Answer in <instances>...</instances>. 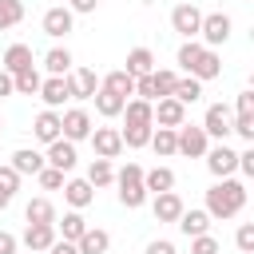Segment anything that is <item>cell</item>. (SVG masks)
<instances>
[{"mask_svg":"<svg viewBox=\"0 0 254 254\" xmlns=\"http://www.w3.org/2000/svg\"><path fill=\"white\" fill-rule=\"evenodd\" d=\"M242 206H246V187L238 179H218L206 190V214L210 218H234Z\"/></svg>","mask_w":254,"mask_h":254,"instance_id":"6da1fadb","label":"cell"},{"mask_svg":"<svg viewBox=\"0 0 254 254\" xmlns=\"http://www.w3.org/2000/svg\"><path fill=\"white\" fill-rule=\"evenodd\" d=\"M206 151H210V135H206L202 127H194V123H190V127H187V123H183V127H175V155L202 159Z\"/></svg>","mask_w":254,"mask_h":254,"instance_id":"7a4b0ae2","label":"cell"},{"mask_svg":"<svg viewBox=\"0 0 254 254\" xmlns=\"http://www.w3.org/2000/svg\"><path fill=\"white\" fill-rule=\"evenodd\" d=\"M198 36H202V48H218V44H226V40H230V16H226V12H210V16H202Z\"/></svg>","mask_w":254,"mask_h":254,"instance_id":"3957f363","label":"cell"},{"mask_svg":"<svg viewBox=\"0 0 254 254\" xmlns=\"http://www.w3.org/2000/svg\"><path fill=\"white\" fill-rule=\"evenodd\" d=\"M151 119L159 127H183L187 123V107L175 99V95H163L159 103H151Z\"/></svg>","mask_w":254,"mask_h":254,"instance_id":"277c9868","label":"cell"},{"mask_svg":"<svg viewBox=\"0 0 254 254\" xmlns=\"http://www.w3.org/2000/svg\"><path fill=\"white\" fill-rule=\"evenodd\" d=\"M60 135H64V139H71V143L87 139V135H91V115H87L83 107L64 111V115H60Z\"/></svg>","mask_w":254,"mask_h":254,"instance_id":"5b68a950","label":"cell"},{"mask_svg":"<svg viewBox=\"0 0 254 254\" xmlns=\"http://www.w3.org/2000/svg\"><path fill=\"white\" fill-rule=\"evenodd\" d=\"M64 79H67V95H71V99H91V95L99 91V79H95L91 67H75V71H67Z\"/></svg>","mask_w":254,"mask_h":254,"instance_id":"8992f818","label":"cell"},{"mask_svg":"<svg viewBox=\"0 0 254 254\" xmlns=\"http://www.w3.org/2000/svg\"><path fill=\"white\" fill-rule=\"evenodd\" d=\"M44 163L67 175V171L75 167V143H71V139H64V135H60V139H52V143H48V155H44Z\"/></svg>","mask_w":254,"mask_h":254,"instance_id":"52a82bcc","label":"cell"},{"mask_svg":"<svg viewBox=\"0 0 254 254\" xmlns=\"http://www.w3.org/2000/svg\"><path fill=\"white\" fill-rule=\"evenodd\" d=\"M206 167H210L214 179H230L238 171V151H230L226 143H218L214 151H206Z\"/></svg>","mask_w":254,"mask_h":254,"instance_id":"ba28073f","label":"cell"},{"mask_svg":"<svg viewBox=\"0 0 254 254\" xmlns=\"http://www.w3.org/2000/svg\"><path fill=\"white\" fill-rule=\"evenodd\" d=\"M198 24H202V12H198L194 4H179V8L171 12V28H175L179 36H187V40L198 36Z\"/></svg>","mask_w":254,"mask_h":254,"instance_id":"9c48e42d","label":"cell"},{"mask_svg":"<svg viewBox=\"0 0 254 254\" xmlns=\"http://www.w3.org/2000/svg\"><path fill=\"white\" fill-rule=\"evenodd\" d=\"M71 24H75V12H71V8H64V4L44 12V32H48L52 40H64V36L71 32Z\"/></svg>","mask_w":254,"mask_h":254,"instance_id":"30bf717a","label":"cell"},{"mask_svg":"<svg viewBox=\"0 0 254 254\" xmlns=\"http://www.w3.org/2000/svg\"><path fill=\"white\" fill-rule=\"evenodd\" d=\"M87 139H91V147H95V155H99V159H115V155L123 151V139H119V131H115V127H95Z\"/></svg>","mask_w":254,"mask_h":254,"instance_id":"8fae6325","label":"cell"},{"mask_svg":"<svg viewBox=\"0 0 254 254\" xmlns=\"http://www.w3.org/2000/svg\"><path fill=\"white\" fill-rule=\"evenodd\" d=\"M202 131L214 135V139H226L230 135V107L226 103H210L206 107V119H202Z\"/></svg>","mask_w":254,"mask_h":254,"instance_id":"7c38bea8","label":"cell"},{"mask_svg":"<svg viewBox=\"0 0 254 254\" xmlns=\"http://www.w3.org/2000/svg\"><path fill=\"white\" fill-rule=\"evenodd\" d=\"M32 135H36L40 143H52V139H60V111H56V107H44V111L32 119Z\"/></svg>","mask_w":254,"mask_h":254,"instance_id":"4fadbf2b","label":"cell"},{"mask_svg":"<svg viewBox=\"0 0 254 254\" xmlns=\"http://www.w3.org/2000/svg\"><path fill=\"white\" fill-rule=\"evenodd\" d=\"M52 242H56V222H28V230H24L28 250H48Z\"/></svg>","mask_w":254,"mask_h":254,"instance_id":"5bb4252c","label":"cell"},{"mask_svg":"<svg viewBox=\"0 0 254 254\" xmlns=\"http://www.w3.org/2000/svg\"><path fill=\"white\" fill-rule=\"evenodd\" d=\"M190 75H194V79H214V75H222V60H218V52H214V48H202L198 60L190 64Z\"/></svg>","mask_w":254,"mask_h":254,"instance_id":"9a60e30c","label":"cell"},{"mask_svg":"<svg viewBox=\"0 0 254 254\" xmlns=\"http://www.w3.org/2000/svg\"><path fill=\"white\" fill-rule=\"evenodd\" d=\"M36 95H40L48 107H64V99H71V95H67V79H64V75H48V79L40 83V91H36Z\"/></svg>","mask_w":254,"mask_h":254,"instance_id":"2e32d148","label":"cell"},{"mask_svg":"<svg viewBox=\"0 0 254 254\" xmlns=\"http://www.w3.org/2000/svg\"><path fill=\"white\" fill-rule=\"evenodd\" d=\"M64 198L71 202V210H83V206L95 198V187H91L87 179H67V183H64Z\"/></svg>","mask_w":254,"mask_h":254,"instance_id":"e0dca14e","label":"cell"},{"mask_svg":"<svg viewBox=\"0 0 254 254\" xmlns=\"http://www.w3.org/2000/svg\"><path fill=\"white\" fill-rule=\"evenodd\" d=\"M107 246H111V234H107V230H95V226H87V230L75 238V250H79V254H107Z\"/></svg>","mask_w":254,"mask_h":254,"instance_id":"ac0fdd59","label":"cell"},{"mask_svg":"<svg viewBox=\"0 0 254 254\" xmlns=\"http://www.w3.org/2000/svg\"><path fill=\"white\" fill-rule=\"evenodd\" d=\"M175 222H179V230H183L187 238H194V234H206V230H210V214H206V210H187V206H183V214H179Z\"/></svg>","mask_w":254,"mask_h":254,"instance_id":"d6986e66","label":"cell"},{"mask_svg":"<svg viewBox=\"0 0 254 254\" xmlns=\"http://www.w3.org/2000/svg\"><path fill=\"white\" fill-rule=\"evenodd\" d=\"M32 67V48L28 44H12L8 52H4V71L8 75H20V71H28Z\"/></svg>","mask_w":254,"mask_h":254,"instance_id":"ffe728a7","label":"cell"},{"mask_svg":"<svg viewBox=\"0 0 254 254\" xmlns=\"http://www.w3.org/2000/svg\"><path fill=\"white\" fill-rule=\"evenodd\" d=\"M123 71H127V75H151V71H155V52H151V48H131Z\"/></svg>","mask_w":254,"mask_h":254,"instance_id":"44dd1931","label":"cell"},{"mask_svg":"<svg viewBox=\"0 0 254 254\" xmlns=\"http://www.w3.org/2000/svg\"><path fill=\"white\" fill-rule=\"evenodd\" d=\"M179 214H183V198H179L175 190L155 194V218H159V222H175Z\"/></svg>","mask_w":254,"mask_h":254,"instance_id":"7402d4cb","label":"cell"},{"mask_svg":"<svg viewBox=\"0 0 254 254\" xmlns=\"http://www.w3.org/2000/svg\"><path fill=\"white\" fill-rule=\"evenodd\" d=\"M119 115H127V127H151V123H155V119H151V103H147V99H127Z\"/></svg>","mask_w":254,"mask_h":254,"instance_id":"603a6c76","label":"cell"},{"mask_svg":"<svg viewBox=\"0 0 254 254\" xmlns=\"http://www.w3.org/2000/svg\"><path fill=\"white\" fill-rule=\"evenodd\" d=\"M16 175H36L40 167H44V155L40 151H32V147H20L16 155H12V163H8Z\"/></svg>","mask_w":254,"mask_h":254,"instance_id":"cb8c5ba5","label":"cell"},{"mask_svg":"<svg viewBox=\"0 0 254 254\" xmlns=\"http://www.w3.org/2000/svg\"><path fill=\"white\" fill-rule=\"evenodd\" d=\"M99 87H107V91H115V95L127 99V95H135V75H127V71L119 67V71H107V75L99 79Z\"/></svg>","mask_w":254,"mask_h":254,"instance_id":"d4e9b609","label":"cell"},{"mask_svg":"<svg viewBox=\"0 0 254 254\" xmlns=\"http://www.w3.org/2000/svg\"><path fill=\"white\" fill-rule=\"evenodd\" d=\"M91 99H95V111H99L103 119H115V115L123 111V103H127L123 95H115V91H107V87H99V91H95Z\"/></svg>","mask_w":254,"mask_h":254,"instance_id":"484cf974","label":"cell"},{"mask_svg":"<svg viewBox=\"0 0 254 254\" xmlns=\"http://www.w3.org/2000/svg\"><path fill=\"white\" fill-rule=\"evenodd\" d=\"M183 107L187 103H198L202 99V79H194V75H187V79H175V91H171Z\"/></svg>","mask_w":254,"mask_h":254,"instance_id":"4316f807","label":"cell"},{"mask_svg":"<svg viewBox=\"0 0 254 254\" xmlns=\"http://www.w3.org/2000/svg\"><path fill=\"white\" fill-rule=\"evenodd\" d=\"M143 187H147V190H155V194H163V190H171V187H175V171H171V167L143 171Z\"/></svg>","mask_w":254,"mask_h":254,"instance_id":"83f0119b","label":"cell"},{"mask_svg":"<svg viewBox=\"0 0 254 254\" xmlns=\"http://www.w3.org/2000/svg\"><path fill=\"white\" fill-rule=\"evenodd\" d=\"M119 202H123L127 210H135V206H143V202H147V187H143V179H131V183H119Z\"/></svg>","mask_w":254,"mask_h":254,"instance_id":"f1b7e54d","label":"cell"},{"mask_svg":"<svg viewBox=\"0 0 254 254\" xmlns=\"http://www.w3.org/2000/svg\"><path fill=\"white\" fill-rule=\"evenodd\" d=\"M44 67H48L52 75H67V71H71V52H67V48H52V52L44 56Z\"/></svg>","mask_w":254,"mask_h":254,"instance_id":"f546056e","label":"cell"},{"mask_svg":"<svg viewBox=\"0 0 254 254\" xmlns=\"http://www.w3.org/2000/svg\"><path fill=\"white\" fill-rule=\"evenodd\" d=\"M87 183H91V187H107V183H115L111 159H99V155H95V163L87 167Z\"/></svg>","mask_w":254,"mask_h":254,"instance_id":"4dcf8cb0","label":"cell"},{"mask_svg":"<svg viewBox=\"0 0 254 254\" xmlns=\"http://www.w3.org/2000/svg\"><path fill=\"white\" fill-rule=\"evenodd\" d=\"M24 218H28V222H56V206H52L48 198H32V202L24 206Z\"/></svg>","mask_w":254,"mask_h":254,"instance_id":"1f68e13d","label":"cell"},{"mask_svg":"<svg viewBox=\"0 0 254 254\" xmlns=\"http://www.w3.org/2000/svg\"><path fill=\"white\" fill-rule=\"evenodd\" d=\"M40 71L36 67H28V71H20V75H12V87H16V95H36L40 91Z\"/></svg>","mask_w":254,"mask_h":254,"instance_id":"d6a6232c","label":"cell"},{"mask_svg":"<svg viewBox=\"0 0 254 254\" xmlns=\"http://www.w3.org/2000/svg\"><path fill=\"white\" fill-rule=\"evenodd\" d=\"M151 131H155V123H151V127H123V131H119V139H123V147L139 151V147H147V143H151Z\"/></svg>","mask_w":254,"mask_h":254,"instance_id":"836d02e7","label":"cell"},{"mask_svg":"<svg viewBox=\"0 0 254 254\" xmlns=\"http://www.w3.org/2000/svg\"><path fill=\"white\" fill-rule=\"evenodd\" d=\"M20 20H24V4L20 0H0V32L16 28Z\"/></svg>","mask_w":254,"mask_h":254,"instance_id":"e575fe53","label":"cell"},{"mask_svg":"<svg viewBox=\"0 0 254 254\" xmlns=\"http://www.w3.org/2000/svg\"><path fill=\"white\" fill-rule=\"evenodd\" d=\"M60 230H64V238H67V242H75V238L87 230V218H83L79 210H67V214H64V222H60Z\"/></svg>","mask_w":254,"mask_h":254,"instance_id":"d590c367","label":"cell"},{"mask_svg":"<svg viewBox=\"0 0 254 254\" xmlns=\"http://www.w3.org/2000/svg\"><path fill=\"white\" fill-rule=\"evenodd\" d=\"M151 147H155V155H175V127L151 131Z\"/></svg>","mask_w":254,"mask_h":254,"instance_id":"8d00e7d4","label":"cell"},{"mask_svg":"<svg viewBox=\"0 0 254 254\" xmlns=\"http://www.w3.org/2000/svg\"><path fill=\"white\" fill-rule=\"evenodd\" d=\"M36 179H40L44 190H60V187H64V171H56V167H48V163L36 171Z\"/></svg>","mask_w":254,"mask_h":254,"instance_id":"74e56055","label":"cell"},{"mask_svg":"<svg viewBox=\"0 0 254 254\" xmlns=\"http://www.w3.org/2000/svg\"><path fill=\"white\" fill-rule=\"evenodd\" d=\"M175 79H179L175 71H151V83H155V95H159V99H163V95H171V91H175Z\"/></svg>","mask_w":254,"mask_h":254,"instance_id":"f35d334b","label":"cell"},{"mask_svg":"<svg viewBox=\"0 0 254 254\" xmlns=\"http://www.w3.org/2000/svg\"><path fill=\"white\" fill-rule=\"evenodd\" d=\"M230 131L242 135L246 143H254V115H238V119H230Z\"/></svg>","mask_w":254,"mask_h":254,"instance_id":"ab89813d","label":"cell"},{"mask_svg":"<svg viewBox=\"0 0 254 254\" xmlns=\"http://www.w3.org/2000/svg\"><path fill=\"white\" fill-rule=\"evenodd\" d=\"M190 254H218V242L210 238V230H206V234H194V238H190Z\"/></svg>","mask_w":254,"mask_h":254,"instance_id":"60d3db41","label":"cell"},{"mask_svg":"<svg viewBox=\"0 0 254 254\" xmlns=\"http://www.w3.org/2000/svg\"><path fill=\"white\" fill-rule=\"evenodd\" d=\"M198 52H202V44H194V40H187V44L179 48V67H187V71H190V64L198 60Z\"/></svg>","mask_w":254,"mask_h":254,"instance_id":"b9f144b4","label":"cell"},{"mask_svg":"<svg viewBox=\"0 0 254 254\" xmlns=\"http://www.w3.org/2000/svg\"><path fill=\"white\" fill-rule=\"evenodd\" d=\"M135 99H147V103H155V99H159V95H155L151 75H135Z\"/></svg>","mask_w":254,"mask_h":254,"instance_id":"7bdbcfd3","label":"cell"},{"mask_svg":"<svg viewBox=\"0 0 254 254\" xmlns=\"http://www.w3.org/2000/svg\"><path fill=\"white\" fill-rule=\"evenodd\" d=\"M234 242H238V250H242V254H250V250H254V226H250V222H242V226H238V234H234Z\"/></svg>","mask_w":254,"mask_h":254,"instance_id":"ee69618b","label":"cell"},{"mask_svg":"<svg viewBox=\"0 0 254 254\" xmlns=\"http://www.w3.org/2000/svg\"><path fill=\"white\" fill-rule=\"evenodd\" d=\"M0 187H4L8 194H16V187H20V175H16L12 167H0Z\"/></svg>","mask_w":254,"mask_h":254,"instance_id":"f6af8a7d","label":"cell"},{"mask_svg":"<svg viewBox=\"0 0 254 254\" xmlns=\"http://www.w3.org/2000/svg\"><path fill=\"white\" fill-rule=\"evenodd\" d=\"M44 254H79V250H75V242H67V238H56V242H52Z\"/></svg>","mask_w":254,"mask_h":254,"instance_id":"bcb514c9","label":"cell"},{"mask_svg":"<svg viewBox=\"0 0 254 254\" xmlns=\"http://www.w3.org/2000/svg\"><path fill=\"white\" fill-rule=\"evenodd\" d=\"M238 115H254V91H242L238 95Z\"/></svg>","mask_w":254,"mask_h":254,"instance_id":"7dc6e473","label":"cell"},{"mask_svg":"<svg viewBox=\"0 0 254 254\" xmlns=\"http://www.w3.org/2000/svg\"><path fill=\"white\" fill-rule=\"evenodd\" d=\"M238 171H242V175H254V147L238 155Z\"/></svg>","mask_w":254,"mask_h":254,"instance_id":"c3c4849f","label":"cell"},{"mask_svg":"<svg viewBox=\"0 0 254 254\" xmlns=\"http://www.w3.org/2000/svg\"><path fill=\"white\" fill-rule=\"evenodd\" d=\"M147 254H175V242H167V238H155V242L147 246Z\"/></svg>","mask_w":254,"mask_h":254,"instance_id":"681fc988","label":"cell"},{"mask_svg":"<svg viewBox=\"0 0 254 254\" xmlns=\"http://www.w3.org/2000/svg\"><path fill=\"white\" fill-rule=\"evenodd\" d=\"M0 254H16V234L0 230Z\"/></svg>","mask_w":254,"mask_h":254,"instance_id":"f907efd6","label":"cell"},{"mask_svg":"<svg viewBox=\"0 0 254 254\" xmlns=\"http://www.w3.org/2000/svg\"><path fill=\"white\" fill-rule=\"evenodd\" d=\"M99 0H71V12H95Z\"/></svg>","mask_w":254,"mask_h":254,"instance_id":"816d5d0a","label":"cell"},{"mask_svg":"<svg viewBox=\"0 0 254 254\" xmlns=\"http://www.w3.org/2000/svg\"><path fill=\"white\" fill-rule=\"evenodd\" d=\"M12 91H16V87H12V75L0 71V95H12Z\"/></svg>","mask_w":254,"mask_h":254,"instance_id":"f5cc1de1","label":"cell"},{"mask_svg":"<svg viewBox=\"0 0 254 254\" xmlns=\"http://www.w3.org/2000/svg\"><path fill=\"white\" fill-rule=\"evenodd\" d=\"M8 202H12V194H8V190H4V187H0V210H4V206H8Z\"/></svg>","mask_w":254,"mask_h":254,"instance_id":"db71d44e","label":"cell"},{"mask_svg":"<svg viewBox=\"0 0 254 254\" xmlns=\"http://www.w3.org/2000/svg\"><path fill=\"white\" fill-rule=\"evenodd\" d=\"M28 254H44V250H28Z\"/></svg>","mask_w":254,"mask_h":254,"instance_id":"11a10c76","label":"cell"},{"mask_svg":"<svg viewBox=\"0 0 254 254\" xmlns=\"http://www.w3.org/2000/svg\"><path fill=\"white\" fill-rule=\"evenodd\" d=\"M0 131H4V119H0Z\"/></svg>","mask_w":254,"mask_h":254,"instance_id":"9f6ffc18","label":"cell"}]
</instances>
